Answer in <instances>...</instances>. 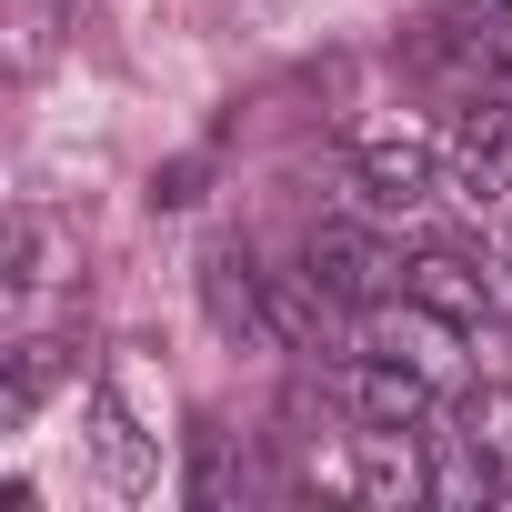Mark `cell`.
<instances>
[{
	"label": "cell",
	"instance_id": "6da1fadb",
	"mask_svg": "<svg viewBox=\"0 0 512 512\" xmlns=\"http://www.w3.org/2000/svg\"><path fill=\"white\" fill-rule=\"evenodd\" d=\"M131 392H141V372L121 362V372L91 392V432H81V452H91V472H101V492H111V502H141V492L161 482V432H141Z\"/></svg>",
	"mask_w": 512,
	"mask_h": 512
},
{
	"label": "cell",
	"instance_id": "7a4b0ae2",
	"mask_svg": "<svg viewBox=\"0 0 512 512\" xmlns=\"http://www.w3.org/2000/svg\"><path fill=\"white\" fill-rule=\"evenodd\" d=\"M201 312H211V332L231 352H292L282 342V312H272V272L251 262L241 241H211L201 251Z\"/></svg>",
	"mask_w": 512,
	"mask_h": 512
},
{
	"label": "cell",
	"instance_id": "3957f363",
	"mask_svg": "<svg viewBox=\"0 0 512 512\" xmlns=\"http://www.w3.org/2000/svg\"><path fill=\"white\" fill-rule=\"evenodd\" d=\"M302 272H312L332 302H352V312H372V302H392V292L412 282V262H402V251H392L372 221H312Z\"/></svg>",
	"mask_w": 512,
	"mask_h": 512
},
{
	"label": "cell",
	"instance_id": "277c9868",
	"mask_svg": "<svg viewBox=\"0 0 512 512\" xmlns=\"http://www.w3.org/2000/svg\"><path fill=\"white\" fill-rule=\"evenodd\" d=\"M422 51L462 81V91H512V0H442Z\"/></svg>",
	"mask_w": 512,
	"mask_h": 512
},
{
	"label": "cell",
	"instance_id": "5b68a950",
	"mask_svg": "<svg viewBox=\"0 0 512 512\" xmlns=\"http://www.w3.org/2000/svg\"><path fill=\"white\" fill-rule=\"evenodd\" d=\"M332 392H342L352 422H382V432H422L432 422V372L422 362H392V352H352L332 372Z\"/></svg>",
	"mask_w": 512,
	"mask_h": 512
},
{
	"label": "cell",
	"instance_id": "8992f818",
	"mask_svg": "<svg viewBox=\"0 0 512 512\" xmlns=\"http://www.w3.org/2000/svg\"><path fill=\"white\" fill-rule=\"evenodd\" d=\"M61 272H71L61 221L21 201L11 231H0V302H11V332H31V312H41V292H61Z\"/></svg>",
	"mask_w": 512,
	"mask_h": 512
},
{
	"label": "cell",
	"instance_id": "52a82bcc",
	"mask_svg": "<svg viewBox=\"0 0 512 512\" xmlns=\"http://www.w3.org/2000/svg\"><path fill=\"white\" fill-rule=\"evenodd\" d=\"M452 191L472 211L512 201V101L502 91H472V111L452 121Z\"/></svg>",
	"mask_w": 512,
	"mask_h": 512
},
{
	"label": "cell",
	"instance_id": "ba28073f",
	"mask_svg": "<svg viewBox=\"0 0 512 512\" xmlns=\"http://www.w3.org/2000/svg\"><path fill=\"white\" fill-rule=\"evenodd\" d=\"M422 472H432V502H452V512H482V502L512 492L502 462L482 452V432H472L462 412H432V422H422Z\"/></svg>",
	"mask_w": 512,
	"mask_h": 512
},
{
	"label": "cell",
	"instance_id": "9c48e42d",
	"mask_svg": "<svg viewBox=\"0 0 512 512\" xmlns=\"http://www.w3.org/2000/svg\"><path fill=\"white\" fill-rule=\"evenodd\" d=\"M71 372H81L71 342H51V332H11V352H0V442H21V432L41 422V402H51Z\"/></svg>",
	"mask_w": 512,
	"mask_h": 512
},
{
	"label": "cell",
	"instance_id": "30bf717a",
	"mask_svg": "<svg viewBox=\"0 0 512 512\" xmlns=\"http://www.w3.org/2000/svg\"><path fill=\"white\" fill-rule=\"evenodd\" d=\"M352 492L402 512V502H432V472H422V432H382V422H352Z\"/></svg>",
	"mask_w": 512,
	"mask_h": 512
},
{
	"label": "cell",
	"instance_id": "8fae6325",
	"mask_svg": "<svg viewBox=\"0 0 512 512\" xmlns=\"http://www.w3.org/2000/svg\"><path fill=\"white\" fill-rule=\"evenodd\" d=\"M352 171H362L372 211H402V221H412V211L432 201V171H442V161H432V141H412V131H372V141L352 151Z\"/></svg>",
	"mask_w": 512,
	"mask_h": 512
},
{
	"label": "cell",
	"instance_id": "7c38bea8",
	"mask_svg": "<svg viewBox=\"0 0 512 512\" xmlns=\"http://www.w3.org/2000/svg\"><path fill=\"white\" fill-rule=\"evenodd\" d=\"M452 342H472V332H462V322H442V312H432V302H412V292L362 312V352H392V362L442 372V362H452Z\"/></svg>",
	"mask_w": 512,
	"mask_h": 512
},
{
	"label": "cell",
	"instance_id": "4fadbf2b",
	"mask_svg": "<svg viewBox=\"0 0 512 512\" xmlns=\"http://www.w3.org/2000/svg\"><path fill=\"white\" fill-rule=\"evenodd\" d=\"M412 302H432L442 322H462V332H482L492 322V272H472L462 251H412V282H402Z\"/></svg>",
	"mask_w": 512,
	"mask_h": 512
},
{
	"label": "cell",
	"instance_id": "5bb4252c",
	"mask_svg": "<svg viewBox=\"0 0 512 512\" xmlns=\"http://www.w3.org/2000/svg\"><path fill=\"white\" fill-rule=\"evenodd\" d=\"M201 512H221L231 492H251V462L231 472V432H191V482H181Z\"/></svg>",
	"mask_w": 512,
	"mask_h": 512
},
{
	"label": "cell",
	"instance_id": "9a60e30c",
	"mask_svg": "<svg viewBox=\"0 0 512 512\" xmlns=\"http://www.w3.org/2000/svg\"><path fill=\"white\" fill-rule=\"evenodd\" d=\"M472 432H482V452L502 462V482H512V382H492V392H472V412H462Z\"/></svg>",
	"mask_w": 512,
	"mask_h": 512
},
{
	"label": "cell",
	"instance_id": "2e32d148",
	"mask_svg": "<svg viewBox=\"0 0 512 512\" xmlns=\"http://www.w3.org/2000/svg\"><path fill=\"white\" fill-rule=\"evenodd\" d=\"M151 201H161V211H191V201H201V161H171V171H151Z\"/></svg>",
	"mask_w": 512,
	"mask_h": 512
},
{
	"label": "cell",
	"instance_id": "e0dca14e",
	"mask_svg": "<svg viewBox=\"0 0 512 512\" xmlns=\"http://www.w3.org/2000/svg\"><path fill=\"white\" fill-rule=\"evenodd\" d=\"M492 322L512 332V272H492Z\"/></svg>",
	"mask_w": 512,
	"mask_h": 512
}]
</instances>
